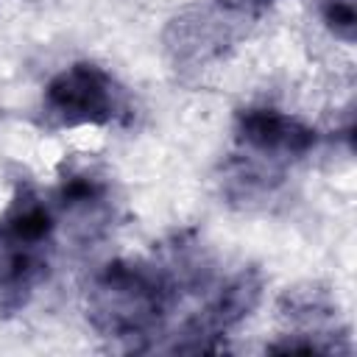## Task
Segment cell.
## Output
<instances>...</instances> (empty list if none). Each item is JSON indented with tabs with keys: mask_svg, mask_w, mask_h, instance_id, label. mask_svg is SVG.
Instances as JSON below:
<instances>
[{
	"mask_svg": "<svg viewBox=\"0 0 357 357\" xmlns=\"http://www.w3.org/2000/svg\"><path fill=\"white\" fill-rule=\"evenodd\" d=\"M184 301V287L153 251L148 259L120 257L95 271L84 310L89 326L109 343L126 351H153Z\"/></svg>",
	"mask_w": 357,
	"mask_h": 357,
	"instance_id": "obj_1",
	"label": "cell"
},
{
	"mask_svg": "<svg viewBox=\"0 0 357 357\" xmlns=\"http://www.w3.org/2000/svg\"><path fill=\"white\" fill-rule=\"evenodd\" d=\"M59 215L33 184L20 181L0 212V318L20 315L47 282Z\"/></svg>",
	"mask_w": 357,
	"mask_h": 357,
	"instance_id": "obj_2",
	"label": "cell"
},
{
	"mask_svg": "<svg viewBox=\"0 0 357 357\" xmlns=\"http://www.w3.org/2000/svg\"><path fill=\"white\" fill-rule=\"evenodd\" d=\"M131 114L120 81L95 61L61 67L42 89V117L50 128H106Z\"/></svg>",
	"mask_w": 357,
	"mask_h": 357,
	"instance_id": "obj_3",
	"label": "cell"
},
{
	"mask_svg": "<svg viewBox=\"0 0 357 357\" xmlns=\"http://www.w3.org/2000/svg\"><path fill=\"white\" fill-rule=\"evenodd\" d=\"M265 279L257 268H237L226 276H218L204 296H198L195 310L165 337V351L173 354H198V351H220L226 337L257 310L262 301Z\"/></svg>",
	"mask_w": 357,
	"mask_h": 357,
	"instance_id": "obj_4",
	"label": "cell"
},
{
	"mask_svg": "<svg viewBox=\"0 0 357 357\" xmlns=\"http://www.w3.org/2000/svg\"><path fill=\"white\" fill-rule=\"evenodd\" d=\"M248 17L212 0L206 6H190L178 11L165 28V50L181 70H204L223 59L245 33Z\"/></svg>",
	"mask_w": 357,
	"mask_h": 357,
	"instance_id": "obj_5",
	"label": "cell"
},
{
	"mask_svg": "<svg viewBox=\"0 0 357 357\" xmlns=\"http://www.w3.org/2000/svg\"><path fill=\"white\" fill-rule=\"evenodd\" d=\"M234 142L237 151L284 167L310 156L318 148L321 134L290 112L273 106H243L234 114Z\"/></svg>",
	"mask_w": 357,
	"mask_h": 357,
	"instance_id": "obj_6",
	"label": "cell"
},
{
	"mask_svg": "<svg viewBox=\"0 0 357 357\" xmlns=\"http://www.w3.org/2000/svg\"><path fill=\"white\" fill-rule=\"evenodd\" d=\"M59 218L75 223V234L89 240L100 234L112 218V187L95 170H70L53 190Z\"/></svg>",
	"mask_w": 357,
	"mask_h": 357,
	"instance_id": "obj_7",
	"label": "cell"
},
{
	"mask_svg": "<svg viewBox=\"0 0 357 357\" xmlns=\"http://www.w3.org/2000/svg\"><path fill=\"white\" fill-rule=\"evenodd\" d=\"M282 181H284V167L282 165H273L268 159L237 151L223 162L220 192L231 204L251 206V204H262L271 195H276Z\"/></svg>",
	"mask_w": 357,
	"mask_h": 357,
	"instance_id": "obj_8",
	"label": "cell"
},
{
	"mask_svg": "<svg viewBox=\"0 0 357 357\" xmlns=\"http://www.w3.org/2000/svg\"><path fill=\"white\" fill-rule=\"evenodd\" d=\"M321 22L326 25V31L351 45L354 42V31H357V8L354 0H324L321 3Z\"/></svg>",
	"mask_w": 357,
	"mask_h": 357,
	"instance_id": "obj_9",
	"label": "cell"
}]
</instances>
